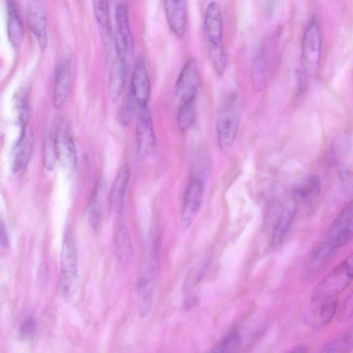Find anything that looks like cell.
Masks as SVG:
<instances>
[{
	"label": "cell",
	"mask_w": 353,
	"mask_h": 353,
	"mask_svg": "<svg viewBox=\"0 0 353 353\" xmlns=\"http://www.w3.org/2000/svg\"><path fill=\"white\" fill-rule=\"evenodd\" d=\"M79 281L78 258L74 238L67 233L61 252L59 288L65 298L71 296L77 290Z\"/></svg>",
	"instance_id": "4"
},
{
	"label": "cell",
	"mask_w": 353,
	"mask_h": 353,
	"mask_svg": "<svg viewBox=\"0 0 353 353\" xmlns=\"http://www.w3.org/2000/svg\"><path fill=\"white\" fill-rule=\"evenodd\" d=\"M204 194V182L195 177L188 185L184 198L180 216V224L183 230H188L201 208Z\"/></svg>",
	"instance_id": "6"
},
{
	"label": "cell",
	"mask_w": 353,
	"mask_h": 353,
	"mask_svg": "<svg viewBox=\"0 0 353 353\" xmlns=\"http://www.w3.org/2000/svg\"><path fill=\"white\" fill-rule=\"evenodd\" d=\"M126 75L125 59L117 55L112 63L108 77V89L112 101H117L120 98L125 84Z\"/></svg>",
	"instance_id": "18"
},
{
	"label": "cell",
	"mask_w": 353,
	"mask_h": 353,
	"mask_svg": "<svg viewBox=\"0 0 353 353\" xmlns=\"http://www.w3.org/2000/svg\"><path fill=\"white\" fill-rule=\"evenodd\" d=\"M7 30L11 43L19 46L23 39L24 29L16 3L12 1L8 2Z\"/></svg>",
	"instance_id": "22"
},
{
	"label": "cell",
	"mask_w": 353,
	"mask_h": 353,
	"mask_svg": "<svg viewBox=\"0 0 353 353\" xmlns=\"http://www.w3.org/2000/svg\"><path fill=\"white\" fill-rule=\"evenodd\" d=\"M353 281V252L346 256L314 288L311 299L323 302L343 292Z\"/></svg>",
	"instance_id": "2"
},
{
	"label": "cell",
	"mask_w": 353,
	"mask_h": 353,
	"mask_svg": "<svg viewBox=\"0 0 353 353\" xmlns=\"http://www.w3.org/2000/svg\"><path fill=\"white\" fill-rule=\"evenodd\" d=\"M71 81V67L69 59H63L57 68L52 94V103L59 108L65 101Z\"/></svg>",
	"instance_id": "17"
},
{
	"label": "cell",
	"mask_w": 353,
	"mask_h": 353,
	"mask_svg": "<svg viewBox=\"0 0 353 353\" xmlns=\"http://www.w3.org/2000/svg\"><path fill=\"white\" fill-rule=\"evenodd\" d=\"M101 212L100 201L98 191L96 190L92 196L88 210L89 222L93 228H97L100 223Z\"/></svg>",
	"instance_id": "31"
},
{
	"label": "cell",
	"mask_w": 353,
	"mask_h": 353,
	"mask_svg": "<svg viewBox=\"0 0 353 353\" xmlns=\"http://www.w3.org/2000/svg\"><path fill=\"white\" fill-rule=\"evenodd\" d=\"M353 239V201L332 223L324 239L312 252L306 268L307 273L314 274L330 261L335 252Z\"/></svg>",
	"instance_id": "1"
},
{
	"label": "cell",
	"mask_w": 353,
	"mask_h": 353,
	"mask_svg": "<svg viewBox=\"0 0 353 353\" xmlns=\"http://www.w3.org/2000/svg\"><path fill=\"white\" fill-rule=\"evenodd\" d=\"M33 150V136L27 125L21 128L14 145L12 159V169L14 172L23 170L28 165Z\"/></svg>",
	"instance_id": "14"
},
{
	"label": "cell",
	"mask_w": 353,
	"mask_h": 353,
	"mask_svg": "<svg viewBox=\"0 0 353 353\" xmlns=\"http://www.w3.org/2000/svg\"><path fill=\"white\" fill-rule=\"evenodd\" d=\"M134 103L136 102L130 92L129 97L124 102L121 109V117L123 122H124L125 124H128L132 118V114H133Z\"/></svg>",
	"instance_id": "35"
},
{
	"label": "cell",
	"mask_w": 353,
	"mask_h": 353,
	"mask_svg": "<svg viewBox=\"0 0 353 353\" xmlns=\"http://www.w3.org/2000/svg\"><path fill=\"white\" fill-rule=\"evenodd\" d=\"M353 348V326L327 343L319 353H349Z\"/></svg>",
	"instance_id": "25"
},
{
	"label": "cell",
	"mask_w": 353,
	"mask_h": 353,
	"mask_svg": "<svg viewBox=\"0 0 353 353\" xmlns=\"http://www.w3.org/2000/svg\"><path fill=\"white\" fill-rule=\"evenodd\" d=\"M57 159L67 172H72L77 164V152L71 136L59 130L54 136Z\"/></svg>",
	"instance_id": "16"
},
{
	"label": "cell",
	"mask_w": 353,
	"mask_h": 353,
	"mask_svg": "<svg viewBox=\"0 0 353 353\" xmlns=\"http://www.w3.org/2000/svg\"><path fill=\"white\" fill-rule=\"evenodd\" d=\"M164 10L168 25L176 37H183L187 28V12L184 1H165Z\"/></svg>",
	"instance_id": "15"
},
{
	"label": "cell",
	"mask_w": 353,
	"mask_h": 353,
	"mask_svg": "<svg viewBox=\"0 0 353 353\" xmlns=\"http://www.w3.org/2000/svg\"><path fill=\"white\" fill-rule=\"evenodd\" d=\"M265 63L263 53L259 52L252 68V82L256 90H261L265 86Z\"/></svg>",
	"instance_id": "29"
},
{
	"label": "cell",
	"mask_w": 353,
	"mask_h": 353,
	"mask_svg": "<svg viewBox=\"0 0 353 353\" xmlns=\"http://www.w3.org/2000/svg\"><path fill=\"white\" fill-rule=\"evenodd\" d=\"M205 353H214V350H212V348H211L210 350H209L208 352H206Z\"/></svg>",
	"instance_id": "37"
},
{
	"label": "cell",
	"mask_w": 353,
	"mask_h": 353,
	"mask_svg": "<svg viewBox=\"0 0 353 353\" xmlns=\"http://www.w3.org/2000/svg\"><path fill=\"white\" fill-rule=\"evenodd\" d=\"M337 307L338 303L335 298L323 301L317 315V325H327L336 314Z\"/></svg>",
	"instance_id": "28"
},
{
	"label": "cell",
	"mask_w": 353,
	"mask_h": 353,
	"mask_svg": "<svg viewBox=\"0 0 353 353\" xmlns=\"http://www.w3.org/2000/svg\"><path fill=\"white\" fill-rule=\"evenodd\" d=\"M37 330V322L32 316L24 318L19 327V333L23 338L31 337Z\"/></svg>",
	"instance_id": "33"
},
{
	"label": "cell",
	"mask_w": 353,
	"mask_h": 353,
	"mask_svg": "<svg viewBox=\"0 0 353 353\" xmlns=\"http://www.w3.org/2000/svg\"><path fill=\"white\" fill-rule=\"evenodd\" d=\"M114 19L117 54L125 57V54L132 50L133 39L129 25L128 10L122 2L116 6Z\"/></svg>",
	"instance_id": "12"
},
{
	"label": "cell",
	"mask_w": 353,
	"mask_h": 353,
	"mask_svg": "<svg viewBox=\"0 0 353 353\" xmlns=\"http://www.w3.org/2000/svg\"><path fill=\"white\" fill-rule=\"evenodd\" d=\"M157 274V259L154 256H148L145 260L136 285L137 310L142 318L147 316L152 310Z\"/></svg>",
	"instance_id": "5"
},
{
	"label": "cell",
	"mask_w": 353,
	"mask_h": 353,
	"mask_svg": "<svg viewBox=\"0 0 353 353\" xmlns=\"http://www.w3.org/2000/svg\"><path fill=\"white\" fill-rule=\"evenodd\" d=\"M129 179L130 169L124 165L117 172L110 192V203L116 212H120L123 207Z\"/></svg>",
	"instance_id": "20"
},
{
	"label": "cell",
	"mask_w": 353,
	"mask_h": 353,
	"mask_svg": "<svg viewBox=\"0 0 353 353\" xmlns=\"http://www.w3.org/2000/svg\"><path fill=\"white\" fill-rule=\"evenodd\" d=\"M137 142L139 154L146 157L154 153L156 138L148 108L141 109L137 123Z\"/></svg>",
	"instance_id": "11"
},
{
	"label": "cell",
	"mask_w": 353,
	"mask_h": 353,
	"mask_svg": "<svg viewBox=\"0 0 353 353\" xmlns=\"http://www.w3.org/2000/svg\"><path fill=\"white\" fill-rule=\"evenodd\" d=\"M57 159L54 137L50 132L46 134L43 146V163L48 170H52Z\"/></svg>",
	"instance_id": "27"
},
{
	"label": "cell",
	"mask_w": 353,
	"mask_h": 353,
	"mask_svg": "<svg viewBox=\"0 0 353 353\" xmlns=\"http://www.w3.org/2000/svg\"><path fill=\"white\" fill-rule=\"evenodd\" d=\"M240 120L239 99L232 94L221 105L216 121L217 142L223 150H228L232 146L239 132Z\"/></svg>",
	"instance_id": "3"
},
{
	"label": "cell",
	"mask_w": 353,
	"mask_h": 353,
	"mask_svg": "<svg viewBox=\"0 0 353 353\" xmlns=\"http://www.w3.org/2000/svg\"><path fill=\"white\" fill-rule=\"evenodd\" d=\"M94 14L101 29L105 33L110 30L108 2L107 1H93Z\"/></svg>",
	"instance_id": "30"
},
{
	"label": "cell",
	"mask_w": 353,
	"mask_h": 353,
	"mask_svg": "<svg viewBox=\"0 0 353 353\" xmlns=\"http://www.w3.org/2000/svg\"><path fill=\"white\" fill-rule=\"evenodd\" d=\"M341 190L346 197L353 196V171L343 169L339 172Z\"/></svg>",
	"instance_id": "32"
},
{
	"label": "cell",
	"mask_w": 353,
	"mask_h": 353,
	"mask_svg": "<svg viewBox=\"0 0 353 353\" xmlns=\"http://www.w3.org/2000/svg\"><path fill=\"white\" fill-rule=\"evenodd\" d=\"M241 339L237 330L226 334L213 347L214 353H239Z\"/></svg>",
	"instance_id": "26"
},
{
	"label": "cell",
	"mask_w": 353,
	"mask_h": 353,
	"mask_svg": "<svg viewBox=\"0 0 353 353\" xmlns=\"http://www.w3.org/2000/svg\"><path fill=\"white\" fill-rule=\"evenodd\" d=\"M199 83L196 62L192 59H189L181 69L175 83V94L179 102L196 98Z\"/></svg>",
	"instance_id": "9"
},
{
	"label": "cell",
	"mask_w": 353,
	"mask_h": 353,
	"mask_svg": "<svg viewBox=\"0 0 353 353\" xmlns=\"http://www.w3.org/2000/svg\"><path fill=\"white\" fill-rule=\"evenodd\" d=\"M203 29L207 49L223 46V17L217 1H210L207 5L204 14Z\"/></svg>",
	"instance_id": "8"
},
{
	"label": "cell",
	"mask_w": 353,
	"mask_h": 353,
	"mask_svg": "<svg viewBox=\"0 0 353 353\" xmlns=\"http://www.w3.org/2000/svg\"><path fill=\"white\" fill-rule=\"evenodd\" d=\"M131 94L140 109L148 107L150 94V80L145 60L137 59L132 75Z\"/></svg>",
	"instance_id": "10"
},
{
	"label": "cell",
	"mask_w": 353,
	"mask_h": 353,
	"mask_svg": "<svg viewBox=\"0 0 353 353\" xmlns=\"http://www.w3.org/2000/svg\"><path fill=\"white\" fill-rule=\"evenodd\" d=\"M288 353H307V350L304 347H296Z\"/></svg>",
	"instance_id": "36"
},
{
	"label": "cell",
	"mask_w": 353,
	"mask_h": 353,
	"mask_svg": "<svg viewBox=\"0 0 353 353\" xmlns=\"http://www.w3.org/2000/svg\"><path fill=\"white\" fill-rule=\"evenodd\" d=\"M321 32L316 18L309 22L303 38L302 63L307 72L313 71L318 65L321 54Z\"/></svg>",
	"instance_id": "7"
},
{
	"label": "cell",
	"mask_w": 353,
	"mask_h": 353,
	"mask_svg": "<svg viewBox=\"0 0 353 353\" xmlns=\"http://www.w3.org/2000/svg\"><path fill=\"white\" fill-rule=\"evenodd\" d=\"M296 208L290 201L283 208L274 228L270 245L272 249L277 248L283 242L295 217Z\"/></svg>",
	"instance_id": "19"
},
{
	"label": "cell",
	"mask_w": 353,
	"mask_h": 353,
	"mask_svg": "<svg viewBox=\"0 0 353 353\" xmlns=\"http://www.w3.org/2000/svg\"><path fill=\"white\" fill-rule=\"evenodd\" d=\"M196 98L180 102L177 112V125L182 132H186L193 125L196 118Z\"/></svg>",
	"instance_id": "24"
},
{
	"label": "cell",
	"mask_w": 353,
	"mask_h": 353,
	"mask_svg": "<svg viewBox=\"0 0 353 353\" xmlns=\"http://www.w3.org/2000/svg\"><path fill=\"white\" fill-rule=\"evenodd\" d=\"M27 21L41 48L46 46L47 21L46 7L42 1H33L28 6Z\"/></svg>",
	"instance_id": "13"
},
{
	"label": "cell",
	"mask_w": 353,
	"mask_h": 353,
	"mask_svg": "<svg viewBox=\"0 0 353 353\" xmlns=\"http://www.w3.org/2000/svg\"><path fill=\"white\" fill-rule=\"evenodd\" d=\"M114 252L116 261L121 266H126L130 261L133 247L129 230L124 226H120L115 234Z\"/></svg>",
	"instance_id": "21"
},
{
	"label": "cell",
	"mask_w": 353,
	"mask_h": 353,
	"mask_svg": "<svg viewBox=\"0 0 353 353\" xmlns=\"http://www.w3.org/2000/svg\"><path fill=\"white\" fill-rule=\"evenodd\" d=\"M321 181L319 176L312 174L305 178L294 188L295 194L306 204H312L319 196Z\"/></svg>",
	"instance_id": "23"
},
{
	"label": "cell",
	"mask_w": 353,
	"mask_h": 353,
	"mask_svg": "<svg viewBox=\"0 0 353 353\" xmlns=\"http://www.w3.org/2000/svg\"><path fill=\"white\" fill-rule=\"evenodd\" d=\"M353 316V290L347 296L339 309V318L340 320L348 319Z\"/></svg>",
	"instance_id": "34"
}]
</instances>
